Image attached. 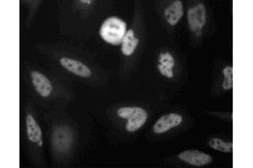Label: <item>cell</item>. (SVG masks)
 Instances as JSON below:
<instances>
[{
	"instance_id": "obj_1",
	"label": "cell",
	"mask_w": 253,
	"mask_h": 168,
	"mask_svg": "<svg viewBox=\"0 0 253 168\" xmlns=\"http://www.w3.org/2000/svg\"><path fill=\"white\" fill-rule=\"evenodd\" d=\"M126 33V24L118 17H110L104 21L100 35L110 45L118 46L124 40Z\"/></svg>"
},
{
	"instance_id": "obj_2",
	"label": "cell",
	"mask_w": 253,
	"mask_h": 168,
	"mask_svg": "<svg viewBox=\"0 0 253 168\" xmlns=\"http://www.w3.org/2000/svg\"><path fill=\"white\" fill-rule=\"evenodd\" d=\"M118 115L127 120L126 130L134 132L144 126L148 119V114L144 108L139 107H123L118 110Z\"/></svg>"
},
{
	"instance_id": "obj_3",
	"label": "cell",
	"mask_w": 253,
	"mask_h": 168,
	"mask_svg": "<svg viewBox=\"0 0 253 168\" xmlns=\"http://www.w3.org/2000/svg\"><path fill=\"white\" fill-rule=\"evenodd\" d=\"M187 21L192 32H199L205 27L207 21V14L204 3H199L188 9Z\"/></svg>"
},
{
	"instance_id": "obj_4",
	"label": "cell",
	"mask_w": 253,
	"mask_h": 168,
	"mask_svg": "<svg viewBox=\"0 0 253 168\" xmlns=\"http://www.w3.org/2000/svg\"><path fill=\"white\" fill-rule=\"evenodd\" d=\"M179 159L193 167H204L212 163L213 158L210 155L199 150H187L178 155Z\"/></svg>"
},
{
	"instance_id": "obj_5",
	"label": "cell",
	"mask_w": 253,
	"mask_h": 168,
	"mask_svg": "<svg viewBox=\"0 0 253 168\" xmlns=\"http://www.w3.org/2000/svg\"><path fill=\"white\" fill-rule=\"evenodd\" d=\"M182 122V117L175 113L166 114L161 117L153 127V131L156 134H163L170 129L175 128Z\"/></svg>"
},
{
	"instance_id": "obj_6",
	"label": "cell",
	"mask_w": 253,
	"mask_h": 168,
	"mask_svg": "<svg viewBox=\"0 0 253 168\" xmlns=\"http://www.w3.org/2000/svg\"><path fill=\"white\" fill-rule=\"evenodd\" d=\"M72 138L71 131H68L66 127H58L57 130H55L52 136L55 149L63 152L68 151L72 144Z\"/></svg>"
},
{
	"instance_id": "obj_7",
	"label": "cell",
	"mask_w": 253,
	"mask_h": 168,
	"mask_svg": "<svg viewBox=\"0 0 253 168\" xmlns=\"http://www.w3.org/2000/svg\"><path fill=\"white\" fill-rule=\"evenodd\" d=\"M60 64L66 70L80 77L88 78L92 75V71L86 65L69 57L61 58Z\"/></svg>"
},
{
	"instance_id": "obj_8",
	"label": "cell",
	"mask_w": 253,
	"mask_h": 168,
	"mask_svg": "<svg viewBox=\"0 0 253 168\" xmlns=\"http://www.w3.org/2000/svg\"><path fill=\"white\" fill-rule=\"evenodd\" d=\"M32 83L36 91L40 94L42 97H48L52 91V85L48 78L39 71H34L31 73Z\"/></svg>"
},
{
	"instance_id": "obj_9",
	"label": "cell",
	"mask_w": 253,
	"mask_h": 168,
	"mask_svg": "<svg viewBox=\"0 0 253 168\" xmlns=\"http://www.w3.org/2000/svg\"><path fill=\"white\" fill-rule=\"evenodd\" d=\"M165 18L170 26H175L183 16V6L180 0L173 2L165 10Z\"/></svg>"
},
{
	"instance_id": "obj_10",
	"label": "cell",
	"mask_w": 253,
	"mask_h": 168,
	"mask_svg": "<svg viewBox=\"0 0 253 168\" xmlns=\"http://www.w3.org/2000/svg\"><path fill=\"white\" fill-rule=\"evenodd\" d=\"M26 131L29 140L33 143H37L38 145L42 146V132L40 126H38L32 114H28L26 116Z\"/></svg>"
},
{
	"instance_id": "obj_11",
	"label": "cell",
	"mask_w": 253,
	"mask_h": 168,
	"mask_svg": "<svg viewBox=\"0 0 253 168\" xmlns=\"http://www.w3.org/2000/svg\"><path fill=\"white\" fill-rule=\"evenodd\" d=\"M160 63L158 64V68L161 72V74L164 75L166 77L171 78L174 76L173 67L175 66V61L172 56L170 53H162L160 56L159 59Z\"/></svg>"
},
{
	"instance_id": "obj_12",
	"label": "cell",
	"mask_w": 253,
	"mask_h": 168,
	"mask_svg": "<svg viewBox=\"0 0 253 168\" xmlns=\"http://www.w3.org/2000/svg\"><path fill=\"white\" fill-rule=\"evenodd\" d=\"M139 43V39L135 37V34L132 30L126 32L124 40L122 41V52L125 56H131L135 51Z\"/></svg>"
},
{
	"instance_id": "obj_13",
	"label": "cell",
	"mask_w": 253,
	"mask_h": 168,
	"mask_svg": "<svg viewBox=\"0 0 253 168\" xmlns=\"http://www.w3.org/2000/svg\"><path fill=\"white\" fill-rule=\"evenodd\" d=\"M209 145L215 151L224 153H232L233 151V142H224L219 138H212L209 141Z\"/></svg>"
},
{
	"instance_id": "obj_14",
	"label": "cell",
	"mask_w": 253,
	"mask_h": 168,
	"mask_svg": "<svg viewBox=\"0 0 253 168\" xmlns=\"http://www.w3.org/2000/svg\"><path fill=\"white\" fill-rule=\"evenodd\" d=\"M224 79L223 82V89L224 90H230L233 88V67L231 66L225 67L223 69Z\"/></svg>"
},
{
	"instance_id": "obj_15",
	"label": "cell",
	"mask_w": 253,
	"mask_h": 168,
	"mask_svg": "<svg viewBox=\"0 0 253 168\" xmlns=\"http://www.w3.org/2000/svg\"><path fill=\"white\" fill-rule=\"evenodd\" d=\"M81 2H82V3H91V1H90V0H82V1H81Z\"/></svg>"
}]
</instances>
